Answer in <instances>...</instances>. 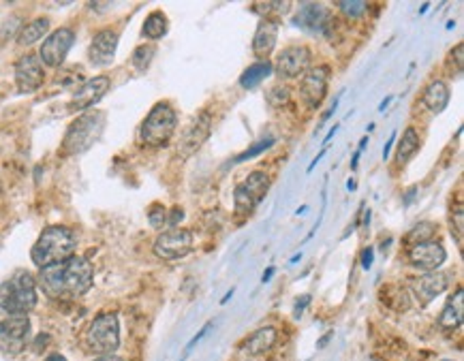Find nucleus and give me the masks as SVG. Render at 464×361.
Masks as SVG:
<instances>
[{"label": "nucleus", "mask_w": 464, "mask_h": 361, "mask_svg": "<svg viewBox=\"0 0 464 361\" xmlns=\"http://www.w3.org/2000/svg\"><path fill=\"white\" fill-rule=\"evenodd\" d=\"M75 43V32L71 28H58L54 30L46 41L41 45V52H39V58L43 64L52 66V69H58V66L64 62L66 54L71 52Z\"/></svg>", "instance_id": "obj_11"}, {"label": "nucleus", "mask_w": 464, "mask_h": 361, "mask_svg": "<svg viewBox=\"0 0 464 361\" xmlns=\"http://www.w3.org/2000/svg\"><path fill=\"white\" fill-rule=\"evenodd\" d=\"M154 56H157V48L150 45V43H146V45H139V48H135L130 62H133V66H135L139 73H144V71H148V66L152 64Z\"/></svg>", "instance_id": "obj_29"}, {"label": "nucleus", "mask_w": 464, "mask_h": 361, "mask_svg": "<svg viewBox=\"0 0 464 361\" xmlns=\"http://www.w3.org/2000/svg\"><path fill=\"white\" fill-rule=\"evenodd\" d=\"M148 220H150V227L163 229L165 224H167V210L163 206H152L148 210Z\"/></svg>", "instance_id": "obj_33"}, {"label": "nucleus", "mask_w": 464, "mask_h": 361, "mask_svg": "<svg viewBox=\"0 0 464 361\" xmlns=\"http://www.w3.org/2000/svg\"><path fill=\"white\" fill-rule=\"evenodd\" d=\"M75 248H77L75 233L69 227H62V224H52V227L43 229V233L39 235L37 244L30 251V259L39 269H43L75 257Z\"/></svg>", "instance_id": "obj_2"}, {"label": "nucleus", "mask_w": 464, "mask_h": 361, "mask_svg": "<svg viewBox=\"0 0 464 361\" xmlns=\"http://www.w3.org/2000/svg\"><path fill=\"white\" fill-rule=\"evenodd\" d=\"M272 71H274L272 62H268V60H259V62L251 64L249 69L240 75V86L244 88V90H253V88H257L261 81L268 79V77L272 75Z\"/></svg>", "instance_id": "obj_24"}, {"label": "nucleus", "mask_w": 464, "mask_h": 361, "mask_svg": "<svg viewBox=\"0 0 464 361\" xmlns=\"http://www.w3.org/2000/svg\"><path fill=\"white\" fill-rule=\"evenodd\" d=\"M462 56H464V48L462 45H456V64H458V69H462Z\"/></svg>", "instance_id": "obj_43"}, {"label": "nucleus", "mask_w": 464, "mask_h": 361, "mask_svg": "<svg viewBox=\"0 0 464 361\" xmlns=\"http://www.w3.org/2000/svg\"><path fill=\"white\" fill-rule=\"evenodd\" d=\"M300 259H302V253H298V255H293V257H291V261H289V263H298V261H300Z\"/></svg>", "instance_id": "obj_54"}, {"label": "nucleus", "mask_w": 464, "mask_h": 361, "mask_svg": "<svg viewBox=\"0 0 464 361\" xmlns=\"http://www.w3.org/2000/svg\"><path fill=\"white\" fill-rule=\"evenodd\" d=\"M464 319V289L458 286L454 295L447 300L443 312H441L438 323L443 329H458Z\"/></svg>", "instance_id": "obj_22"}, {"label": "nucleus", "mask_w": 464, "mask_h": 361, "mask_svg": "<svg viewBox=\"0 0 464 361\" xmlns=\"http://www.w3.org/2000/svg\"><path fill=\"white\" fill-rule=\"evenodd\" d=\"M338 128H340L338 124H334V126H331V128H329V133H327V137H325V144H327V142H329L331 137H334V135L338 133Z\"/></svg>", "instance_id": "obj_51"}, {"label": "nucleus", "mask_w": 464, "mask_h": 361, "mask_svg": "<svg viewBox=\"0 0 464 361\" xmlns=\"http://www.w3.org/2000/svg\"><path fill=\"white\" fill-rule=\"evenodd\" d=\"M447 259V253L443 244L438 242H426V244H417V246H411L409 251V263L415 267V269H422V272H436V269L445 263Z\"/></svg>", "instance_id": "obj_15"}, {"label": "nucleus", "mask_w": 464, "mask_h": 361, "mask_svg": "<svg viewBox=\"0 0 464 361\" xmlns=\"http://www.w3.org/2000/svg\"><path fill=\"white\" fill-rule=\"evenodd\" d=\"M329 75H331V69L327 64H319L315 69H308L302 84H300V95H302V101L306 103V107H319L327 95V88H329Z\"/></svg>", "instance_id": "obj_10"}, {"label": "nucleus", "mask_w": 464, "mask_h": 361, "mask_svg": "<svg viewBox=\"0 0 464 361\" xmlns=\"http://www.w3.org/2000/svg\"><path fill=\"white\" fill-rule=\"evenodd\" d=\"M167 17L163 11H152L146 19H144V26H142V35L146 39H152V41H159L167 35Z\"/></svg>", "instance_id": "obj_26"}, {"label": "nucleus", "mask_w": 464, "mask_h": 361, "mask_svg": "<svg viewBox=\"0 0 464 361\" xmlns=\"http://www.w3.org/2000/svg\"><path fill=\"white\" fill-rule=\"evenodd\" d=\"M338 105H340V97H338V99H334V103H331V105H329V109H327L325 114L321 116V122H319V126H323V122H327V120L331 118V114H334V111H336V107H338Z\"/></svg>", "instance_id": "obj_40"}, {"label": "nucleus", "mask_w": 464, "mask_h": 361, "mask_svg": "<svg viewBox=\"0 0 464 361\" xmlns=\"http://www.w3.org/2000/svg\"><path fill=\"white\" fill-rule=\"evenodd\" d=\"M182 218H184V210H180V208H173V210L167 214V227H171V229H178V224L182 222Z\"/></svg>", "instance_id": "obj_35"}, {"label": "nucleus", "mask_w": 464, "mask_h": 361, "mask_svg": "<svg viewBox=\"0 0 464 361\" xmlns=\"http://www.w3.org/2000/svg\"><path fill=\"white\" fill-rule=\"evenodd\" d=\"M48 342H50V335H48V333H41V335H39V340L35 342V347L41 349V347H46Z\"/></svg>", "instance_id": "obj_44"}, {"label": "nucleus", "mask_w": 464, "mask_h": 361, "mask_svg": "<svg viewBox=\"0 0 464 361\" xmlns=\"http://www.w3.org/2000/svg\"><path fill=\"white\" fill-rule=\"evenodd\" d=\"M276 144V139L274 137H265V139H261V142H257V144H253L246 152H242V154H238L235 156V163H244V161H251V159H255V156H259L261 152H265V150H270L272 146Z\"/></svg>", "instance_id": "obj_30"}, {"label": "nucleus", "mask_w": 464, "mask_h": 361, "mask_svg": "<svg viewBox=\"0 0 464 361\" xmlns=\"http://www.w3.org/2000/svg\"><path fill=\"white\" fill-rule=\"evenodd\" d=\"M109 90V77L107 75H97L93 79L84 81L71 99V105L69 109L71 111H84V109H90L93 105H97Z\"/></svg>", "instance_id": "obj_17"}, {"label": "nucleus", "mask_w": 464, "mask_h": 361, "mask_svg": "<svg viewBox=\"0 0 464 361\" xmlns=\"http://www.w3.org/2000/svg\"><path fill=\"white\" fill-rule=\"evenodd\" d=\"M46 81V71H43V62L37 54L21 56L15 64V84L21 95H28L39 90Z\"/></svg>", "instance_id": "obj_13"}, {"label": "nucleus", "mask_w": 464, "mask_h": 361, "mask_svg": "<svg viewBox=\"0 0 464 361\" xmlns=\"http://www.w3.org/2000/svg\"><path fill=\"white\" fill-rule=\"evenodd\" d=\"M422 103L432 114H443L450 105V86L441 79L430 81L422 95Z\"/></svg>", "instance_id": "obj_21"}, {"label": "nucleus", "mask_w": 464, "mask_h": 361, "mask_svg": "<svg viewBox=\"0 0 464 361\" xmlns=\"http://www.w3.org/2000/svg\"><path fill=\"white\" fill-rule=\"evenodd\" d=\"M175 126H178V114L169 103H157L146 120L142 122L139 137L150 148H163L173 137Z\"/></svg>", "instance_id": "obj_5"}, {"label": "nucleus", "mask_w": 464, "mask_h": 361, "mask_svg": "<svg viewBox=\"0 0 464 361\" xmlns=\"http://www.w3.org/2000/svg\"><path fill=\"white\" fill-rule=\"evenodd\" d=\"M356 188H358L356 179H349V182H347V191H351V193H353V191H356Z\"/></svg>", "instance_id": "obj_53"}, {"label": "nucleus", "mask_w": 464, "mask_h": 361, "mask_svg": "<svg viewBox=\"0 0 464 361\" xmlns=\"http://www.w3.org/2000/svg\"><path fill=\"white\" fill-rule=\"evenodd\" d=\"M443 361H452V359H443Z\"/></svg>", "instance_id": "obj_57"}, {"label": "nucleus", "mask_w": 464, "mask_h": 361, "mask_svg": "<svg viewBox=\"0 0 464 361\" xmlns=\"http://www.w3.org/2000/svg\"><path fill=\"white\" fill-rule=\"evenodd\" d=\"M417 150H419V135H417V130L413 126H409L403 133L400 144H398V156H396V161L400 163V165L409 163L413 156L417 154Z\"/></svg>", "instance_id": "obj_27"}, {"label": "nucleus", "mask_w": 464, "mask_h": 361, "mask_svg": "<svg viewBox=\"0 0 464 361\" xmlns=\"http://www.w3.org/2000/svg\"><path fill=\"white\" fill-rule=\"evenodd\" d=\"M43 361H69L64 355H60V353H52V355H48Z\"/></svg>", "instance_id": "obj_46"}, {"label": "nucleus", "mask_w": 464, "mask_h": 361, "mask_svg": "<svg viewBox=\"0 0 464 361\" xmlns=\"http://www.w3.org/2000/svg\"><path fill=\"white\" fill-rule=\"evenodd\" d=\"M432 235H436V224L430 222V220H422L407 233V242L411 246L426 244V242H432Z\"/></svg>", "instance_id": "obj_28"}, {"label": "nucleus", "mask_w": 464, "mask_h": 361, "mask_svg": "<svg viewBox=\"0 0 464 361\" xmlns=\"http://www.w3.org/2000/svg\"><path fill=\"white\" fill-rule=\"evenodd\" d=\"M103 130H105L103 111H86L84 116L73 120L71 126L66 128V135L62 139L64 154H81L86 150H90L99 142Z\"/></svg>", "instance_id": "obj_4"}, {"label": "nucleus", "mask_w": 464, "mask_h": 361, "mask_svg": "<svg viewBox=\"0 0 464 361\" xmlns=\"http://www.w3.org/2000/svg\"><path fill=\"white\" fill-rule=\"evenodd\" d=\"M274 272H276L274 267H268V272H265V274L261 276V282H263V284H265V282H270V280H272V276H274Z\"/></svg>", "instance_id": "obj_47"}, {"label": "nucleus", "mask_w": 464, "mask_h": 361, "mask_svg": "<svg viewBox=\"0 0 464 361\" xmlns=\"http://www.w3.org/2000/svg\"><path fill=\"white\" fill-rule=\"evenodd\" d=\"M293 26L311 35H327L331 30V15L319 3H304L293 17Z\"/></svg>", "instance_id": "obj_14"}, {"label": "nucleus", "mask_w": 464, "mask_h": 361, "mask_svg": "<svg viewBox=\"0 0 464 361\" xmlns=\"http://www.w3.org/2000/svg\"><path fill=\"white\" fill-rule=\"evenodd\" d=\"M276 340H278V331H276V327H272V325H265V327H259L255 333H251L249 335V340L244 342V351L249 353V355H263V353H270L272 351V347L276 344Z\"/></svg>", "instance_id": "obj_23"}, {"label": "nucleus", "mask_w": 464, "mask_h": 361, "mask_svg": "<svg viewBox=\"0 0 464 361\" xmlns=\"http://www.w3.org/2000/svg\"><path fill=\"white\" fill-rule=\"evenodd\" d=\"M372 263H374V248L368 246V248H364V251H362V267L368 272V269L372 267Z\"/></svg>", "instance_id": "obj_38"}, {"label": "nucleus", "mask_w": 464, "mask_h": 361, "mask_svg": "<svg viewBox=\"0 0 464 361\" xmlns=\"http://www.w3.org/2000/svg\"><path fill=\"white\" fill-rule=\"evenodd\" d=\"M210 130H212V118L208 114L197 116L186 126V130L180 137V144H178V152H180L182 159H188L191 154H195L199 148L206 144V139L210 137Z\"/></svg>", "instance_id": "obj_16"}, {"label": "nucleus", "mask_w": 464, "mask_h": 361, "mask_svg": "<svg viewBox=\"0 0 464 361\" xmlns=\"http://www.w3.org/2000/svg\"><path fill=\"white\" fill-rule=\"evenodd\" d=\"M268 191H270V175L263 171H253L233 193L235 214L238 216L251 214L261 203V199L268 195Z\"/></svg>", "instance_id": "obj_7"}, {"label": "nucleus", "mask_w": 464, "mask_h": 361, "mask_svg": "<svg viewBox=\"0 0 464 361\" xmlns=\"http://www.w3.org/2000/svg\"><path fill=\"white\" fill-rule=\"evenodd\" d=\"M325 154H327V148H323V150H321V152H319V154L315 156V159H313V163H311V167H308V173H313V169L317 167V163H319V161L323 159Z\"/></svg>", "instance_id": "obj_42"}, {"label": "nucleus", "mask_w": 464, "mask_h": 361, "mask_svg": "<svg viewBox=\"0 0 464 361\" xmlns=\"http://www.w3.org/2000/svg\"><path fill=\"white\" fill-rule=\"evenodd\" d=\"M306 210H308V208H306V206H302V208H298V210H296V214H298V216H300V214H304V212H306Z\"/></svg>", "instance_id": "obj_55"}, {"label": "nucleus", "mask_w": 464, "mask_h": 361, "mask_svg": "<svg viewBox=\"0 0 464 361\" xmlns=\"http://www.w3.org/2000/svg\"><path fill=\"white\" fill-rule=\"evenodd\" d=\"M289 88L287 86H282V84H278V86H274L270 92H268V103L270 105H274V107H278V105H284V103H289Z\"/></svg>", "instance_id": "obj_32"}, {"label": "nucleus", "mask_w": 464, "mask_h": 361, "mask_svg": "<svg viewBox=\"0 0 464 361\" xmlns=\"http://www.w3.org/2000/svg\"><path fill=\"white\" fill-rule=\"evenodd\" d=\"M19 30H21V19L19 17H9L3 26H0V41H7V39H11L15 32L19 35Z\"/></svg>", "instance_id": "obj_34"}, {"label": "nucleus", "mask_w": 464, "mask_h": 361, "mask_svg": "<svg viewBox=\"0 0 464 361\" xmlns=\"http://www.w3.org/2000/svg\"><path fill=\"white\" fill-rule=\"evenodd\" d=\"M338 9L342 11L345 17L358 19L368 11V3H364V0H342V3H338Z\"/></svg>", "instance_id": "obj_31"}, {"label": "nucleus", "mask_w": 464, "mask_h": 361, "mask_svg": "<svg viewBox=\"0 0 464 361\" xmlns=\"http://www.w3.org/2000/svg\"><path fill=\"white\" fill-rule=\"evenodd\" d=\"M93 282L95 269L86 257H71L39 272V284L52 300H77L93 289Z\"/></svg>", "instance_id": "obj_1"}, {"label": "nucleus", "mask_w": 464, "mask_h": 361, "mask_svg": "<svg viewBox=\"0 0 464 361\" xmlns=\"http://www.w3.org/2000/svg\"><path fill=\"white\" fill-rule=\"evenodd\" d=\"M313 64V54L304 45H291V48H287L278 54L276 58V73L280 77H287V79H293V77H300L304 75L308 69H311Z\"/></svg>", "instance_id": "obj_12"}, {"label": "nucleus", "mask_w": 464, "mask_h": 361, "mask_svg": "<svg viewBox=\"0 0 464 361\" xmlns=\"http://www.w3.org/2000/svg\"><path fill=\"white\" fill-rule=\"evenodd\" d=\"M37 280L26 269H19L9 280L0 284V308L9 317H26L37 306Z\"/></svg>", "instance_id": "obj_3"}, {"label": "nucleus", "mask_w": 464, "mask_h": 361, "mask_svg": "<svg viewBox=\"0 0 464 361\" xmlns=\"http://www.w3.org/2000/svg\"><path fill=\"white\" fill-rule=\"evenodd\" d=\"M86 349L95 355H112L120 347V321L118 314L103 312L86 329Z\"/></svg>", "instance_id": "obj_6"}, {"label": "nucleus", "mask_w": 464, "mask_h": 361, "mask_svg": "<svg viewBox=\"0 0 464 361\" xmlns=\"http://www.w3.org/2000/svg\"><path fill=\"white\" fill-rule=\"evenodd\" d=\"M368 222H370V210H368V212L364 214V224H368Z\"/></svg>", "instance_id": "obj_56"}, {"label": "nucleus", "mask_w": 464, "mask_h": 361, "mask_svg": "<svg viewBox=\"0 0 464 361\" xmlns=\"http://www.w3.org/2000/svg\"><path fill=\"white\" fill-rule=\"evenodd\" d=\"M394 142H396V133H392V135H389V139H387V144H385V148H383V159H387V156H389Z\"/></svg>", "instance_id": "obj_41"}, {"label": "nucleus", "mask_w": 464, "mask_h": 361, "mask_svg": "<svg viewBox=\"0 0 464 361\" xmlns=\"http://www.w3.org/2000/svg\"><path fill=\"white\" fill-rule=\"evenodd\" d=\"M193 248V233L188 229H169L163 231L157 242H154V255L163 261H175L182 259L191 253Z\"/></svg>", "instance_id": "obj_9"}, {"label": "nucleus", "mask_w": 464, "mask_h": 361, "mask_svg": "<svg viewBox=\"0 0 464 361\" xmlns=\"http://www.w3.org/2000/svg\"><path fill=\"white\" fill-rule=\"evenodd\" d=\"M95 361H122V357H118V355H101V357H97Z\"/></svg>", "instance_id": "obj_45"}, {"label": "nucleus", "mask_w": 464, "mask_h": 361, "mask_svg": "<svg viewBox=\"0 0 464 361\" xmlns=\"http://www.w3.org/2000/svg\"><path fill=\"white\" fill-rule=\"evenodd\" d=\"M462 216H464V214H462V206H460V208L456 210V214L452 216V224H456V237H458L460 244H462V233H464V227H462V224H464V218H462Z\"/></svg>", "instance_id": "obj_36"}, {"label": "nucleus", "mask_w": 464, "mask_h": 361, "mask_svg": "<svg viewBox=\"0 0 464 361\" xmlns=\"http://www.w3.org/2000/svg\"><path fill=\"white\" fill-rule=\"evenodd\" d=\"M210 327H212V323L204 325V327H202V331H199V333H195V338H193V340H191V342L186 344V351H191V349H193V347H195V344H197L199 340H202V338H204V335H206V333L210 331Z\"/></svg>", "instance_id": "obj_39"}, {"label": "nucleus", "mask_w": 464, "mask_h": 361, "mask_svg": "<svg viewBox=\"0 0 464 361\" xmlns=\"http://www.w3.org/2000/svg\"><path fill=\"white\" fill-rule=\"evenodd\" d=\"M392 99H394V97H385V99H383V101H381V103H379V111H385V109H387V107H389V103H392Z\"/></svg>", "instance_id": "obj_50"}, {"label": "nucleus", "mask_w": 464, "mask_h": 361, "mask_svg": "<svg viewBox=\"0 0 464 361\" xmlns=\"http://www.w3.org/2000/svg\"><path fill=\"white\" fill-rule=\"evenodd\" d=\"M233 293H235L233 289H231V291H227V293H225V297H223V300H220V304H227V302H229V300L233 297Z\"/></svg>", "instance_id": "obj_52"}, {"label": "nucleus", "mask_w": 464, "mask_h": 361, "mask_svg": "<svg viewBox=\"0 0 464 361\" xmlns=\"http://www.w3.org/2000/svg\"><path fill=\"white\" fill-rule=\"evenodd\" d=\"M48 30H50V19L48 17H37V19L28 21L26 26H21V30L17 35V43L28 48V45L43 39V35H48Z\"/></svg>", "instance_id": "obj_25"}, {"label": "nucleus", "mask_w": 464, "mask_h": 361, "mask_svg": "<svg viewBox=\"0 0 464 361\" xmlns=\"http://www.w3.org/2000/svg\"><path fill=\"white\" fill-rule=\"evenodd\" d=\"M311 300H313V297L308 295V293H306V295H302V297H298V302H296V308H293V319H300V317H302L304 308L308 306V302H311Z\"/></svg>", "instance_id": "obj_37"}, {"label": "nucleus", "mask_w": 464, "mask_h": 361, "mask_svg": "<svg viewBox=\"0 0 464 361\" xmlns=\"http://www.w3.org/2000/svg\"><path fill=\"white\" fill-rule=\"evenodd\" d=\"M28 317H9L0 321V351L7 355H19L30 342Z\"/></svg>", "instance_id": "obj_8"}, {"label": "nucleus", "mask_w": 464, "mask_h": 361, "mask_svg": "<svg viewBox=\"0 0 464 361\" xmlns=\"http://www.w3.org/2000/svg\"><path fill=\"white\" fill-rule=\"evenodd\" d=\"M118 50V32L112 28H105L95 35L90 41V48H88V58L95 66H109L116 58Z\"/></svg>", "instance_id": "obj_18"}, {"label": "nucleus", "mask_w": 464, "mask_h": 361, "mask_svg": "<svg viewBox=\"0 0 464 361\" xmlns=\"http://www.w3.org/2000/svg\"><path fill=\"white\" fill-rule=\"evenodd\" d=\"M415 193H417V188H411V191L405 195V206H411V203H413V197H415Z\"/></svg>", "instance_id": "obj_49"}, {"label": "nucleus", "mask_w": 464, "mask_h": 361, "mask_svg": "<svg viewBox=\"0 0 464 361\" xmlns=\"http://www.w3.org/2000/svg\"><path fill=\"white\" fill-rule=\"evenodd\" d=\"M360 156H362V152L360 150H356V154H353V161H351V169L356 171L358 169V163H360Z\"/></svg>", "instance_id": "obj_48"}, {"label": "nucleus", "mask_w": 464, "mask_h": 361, "mask_svg": "<svg viewBox=\"0 0 464 361\" xmlns=\"http://www.w3.org/2000/svg\"><path fill=\"white\" fill-rule=\"evenodd\" d=\"M276 41H278V21L263 19L253 37V54L261 60H268V56L276 48Z\"/></svg>", "instance_id": "obj_20"}, {"label": "nucleus", "mask_w": 464, "mask_h": 361, "mask_svg": "<svg viewBox=\"0 0 464 361\" xmlns=\"http://www.w3.org/2000/svg\"><path fill=\"white\" fill-rule=\"evenodd\" d=\"M447 284H450V278L443 272H438V269H436V272H428L422 278L413 280V295H415V300L419 304L426 306L436 295H441V293L447 289Z\"/></svg>", "instance_id": "obj_19"}]
</instances>
